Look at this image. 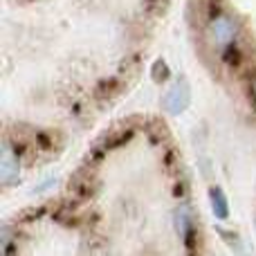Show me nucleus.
I'll return each instance as SVG.
<instances>
[{
  "instance_id": "nucleus-4",
  "label": "nucleus",
  "mask_w": 256,
  "mask_h": 256,
  "mask_svg": "<svg viewBox=\"0 0 256 256\" xmlns=\"http://www.w3.org/2000/svg\"><path fill=\"white\" fill-rule=\"evenodd\" d=\"M176 232L182 238V243H189L191 234H194V218L186 207H180L176 212Z\"/></svg>"
},
{
  "instance_id": "nucleus-3",
  "label": "nucleus",
  "mask_w": 256,
  "mask_h": 256,
  "mask_svg": "<svg viewBox=\"0 0 256 256\" xmlns=\"http://www.w3.org/2000/svg\"><path fill=\"white\" fill-rule=\"evenodd\" d=\"M18 176H20L18 155H16V150H12L9 142H4L2 153H0V180H2V186H9L12 182H16Z\"/></svg>"
},
{
  "instance_id": "nucleus-1",
  "label": "nucleus",
  "mask_w": 256,
  "mask_h": 256,
  "mask_svg": "<svg viewBox=\"0 0 256 256\" xmlns=\"http://www.w3.org/2000/svg\"><path fill=\"white\" fill-rule=\"evenodd\" d=\"M240 34V25L232 14H218L209 20L207 25V36H209V43L214 45L216 50H227L238 40Z\"/></svg>"
},
{
  "instance_id": "nucleus-2",
  "label": "nucleus",
  "mask_w": 256,
  "mask_h": 256,
  "mask_svg": "<svg viewBox=\"0 0 256 256\" xmlns=\"http://www.w3.org/2000/svg\"><path fill=\"white\" fill-rule=\"evenodd\" d=\"M189 102H191L189 86H186L184 81H178V84H173L171 88L166 90V94H164V99H162V106H164V110L171 112V115H180V112L186 110Z\"/></svg>"
},
{
  "instance_id": "nucleus-5",
  "label": "nucleus",
  "mask_w": 256,
  "mask_h": 256,
  "mask_svg": "<svg viewBox=\"0 0 256 256\" xmlns=\"http://www.w3.org/2000/svg\"><path fill=\"white\" fill-rule=\"evenodd\" d=\"M209 198H212V209H214V216L220 218V220H227L230 218V207H227V198L218 186H214L209 191Z\"/></svg>"
}]
</instances>
